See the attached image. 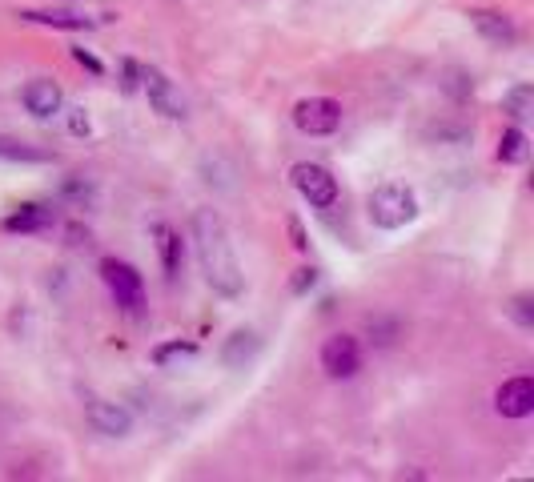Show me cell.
I'll return each instance as SVG.
<instances>
[{
    "label": "cell",
    "mask_w": 534,
    "mask_h": 482,
    "mask_svg": "<svg viewBox=\"0 0 534 482\" xmlns=\"http://www.w3.org/2000/svg\"><path fill=\"white\" fill-rule=\"evenodd\" d=\"M193 241H197V262H201L205 282L221 298H241L245 274H241L237 250H233L229 229H225V221H221L217 209H197L193 213Z\"/></svg>",
    "instance_id": "obj_1"
},
{
    "label": "cell",
    "mask_w": 534,
    "mask_h": 482,
    "mask_svg": "<svg viewBox=\"0 0 534 482\" xmlns=\"http://www.w3.org/2000/svg\"><path fill=\"white\" fill-rule=\"evenodd\" d=\"M366 209H370V221L378 229H402L406 221L418 217V201H414V193L406 185H378L370 193V205Z\"/></svg>",
    "instance_id": "obj_2"
},
{
    "label": "cell",
    "mask_w": 534,
    "mask_h": 482,
    "mask_svg": "<svg viewBox=\"0 0 534 482\" xmlns=\"http://www.w3.org/2000/svg\"><path fill=\"white\" fill-rule=\"evenodd\" d=\"M101 278H105L109 294L117 298V306H121L125 314H141V306H145V282H141V274H137L129 262L105 258V262H101Z\"/></svg>",
    "instance_id": "obj_3"
},
{
    "label": "cell",
    "mask_w": 534,
    "mask_h": 482,
    "mask_svg": "<svg viewBox=\"0 0 534 482\" xmlns=\"http://www.w3.org/2000/svg\"><path fill=\"white\" fill-rule=\"evenodd\" d=\"M294 125L306 137H330L342 125V105L330 101V97H306V101L294 105Z\"/></svg>",
    "instance_id": "obj_4"
},
{
    "label": "cell",
    "mask_w": 534,
    "mask_h": 482,
    "mask_svg": "<svg viewBox=\"0 0 534 482\" xmlns=\"http://www.w3.org/2000/svg\"><path fill=\"white\" fill-rule=\"evenodd\" d=\"M294 189L314 205V209H330L338 201V177L326 169V165H314V161H302L294 165Z\"/></svg>",
    "instance_id": "obj_5"
},
{
    "label": "cell",
    "mask_w": 534,
    "mask_h": 482,
    "mask_svg": "<svg viewBox=\"0 0 534 482\" xmlns=\"http://www.w3.org/2000/svg\"><path fill=\"white\" fill-rule=\"evenodd\" d=\"M322 370L330 378H354L362 370V346H358V338H350V334L326 338V346H322Z\"/></svg>",
    "instance_id": "obj_6"
},
{
    "label": "cell",
    "mask_w": 534,
    "mask_h": 482,
    "mask_svg": "<svg viewBox=\"0 0 534 482\" xmlns=\"http://www.w3.org/2000/svg\"><path fill=\"white\" fill-rule=\"evenodd\" d=\"M141 85H145V93H149V105H153L161 117H169V121H181V117H185V97H181V89H177L161 69H141Z\"/></svg>",
    "instance_id": "obj_7"
},
{
    "label": "cell",
    "mask_w": 534,
    "mask_h": 482,
    "mask_svg": "<svg viewBox=\"0 0 534 482\" xmlns=\"http://www.w3.org/2000/svg\"><path fill=\"white\" fill-rule=\"evenodd\" d=\"M85 414H89L93 430H97V434H105V438H125V434L133 430V414H129L121 402H109V398H89V402H85Z\"/></svg>",
    "instance_id": "obj_8"
},
{
    "label": "cell",
    "mask_w": 534,
    "mask_h": 482,
    "mask_svg": "<svg viewBox=\"0 0 534 482\" xmlns=\"http://www.w3.org/2000/svg\"><path fill=\"white\" fill-rule=\"evenodd\" d=\"M494 410H498L502 418H526V414L534 410V382H530L526 374L502 382L498 394H494Z\"/></svg>",
    "instance_id": "obj_9"
},
{
    "label": "cell",
    "mask_w": 534,
    "mask_h": 482,
    "mask_svg": "<svg viewBox=\"0 0 534 482\" xmlns=\"http://www.w3.org/2000/svg\"><path fill=\"white\" fill-rule=\"evenodd\" d=\"M21 101H25V109L33 113V117H53V113H61V105H65V93H61V85L57 81H49V77H37V81H29L25 89H21Z\"/></svg>",
    "instance_id": "obj_10"
},
{
    "label": "cell",
    "mask_w": 534,
    "mask_h": 482,
    "mask_svg": "<svg viewBox=\"0 0 534 482\" xmlns=\"http://www.w3.org/2000/svg\"><path fill=\"white\" fill-rule=\"evenodd\" d=\"M470 21H474V29L482 33V41H486V45H494V49H510V45L518 41V29H514V21H510L506 13H494V9H474V13H470Z\"/></svg>",
    "instance_id": "obj_11"
},
{
    "label": "cell",
    "mask_w": 534,
    "mask_h": 482,
    "mask_svg": "<svg viewBox=\"0 0 534 482\" xmlns=\"http://www.w3.org/2000/svg\"><path fill=\"white\" fill-rule=\"evenodd\" d=\"M153 237H157V254H161V266H165V274H169V278H177V274H181V262H185L181 233H177L173 225L157 221V225H153Z\"/></svg>",
    "instance_id": "obj_12"
},
{
    "label": "cell",
    "mask_w": 534,
    "mask_h": 482,
    "mask_svg": "<svg viewBox=\"0 0 534 482\" xmlns=\"http://www.w3.org/2000/svg\"><path fill=\"white\" fill-rule=\"evenodd\" d=\"M57 221V213L49 209V205H25L21 213H13L9 221H5V229L9 233H41V229H49Z\"/></svg>",
    "instance_id": "obj_13"
},
{
    "label": "cell",
    "mask_w": 534,
    "mask_h": 482,
    "mask_svg": "<svg viewBox=\"0 0 534 482\" xmlns=\"http://www.w3.org/2000/svg\"><path fill=\"white\" fill-rule=\"evenodd\" d=\"M197 354H201V350H197L193 342H165V346L153 350V366H161V370H181V366H193Z\"/></svg>",
    "instance_id": "obj_14"
},
{
    "label": "cell",
    "mask_w": 534,
    "mask_h": 482,
    "mask_svg": "<svg viewBox=\"0 0 534 482\" xmlns=\"http://www.w3.org/2000/svg\"><path fill=\"white\" fill-rule=\"evenodd\" d=\"M257 350H261L257 334H249V330H237V334H233V338L225 342V350H221V362L237 370V366H245V362H249V358H253Z\"/></svg>",
    "instance_id": "obj_15"
},
{
    "label": "cell",
    "mask_w": 534,
    "mask_h": 482,
    "mask_svg": "<svg viewBox=\"0 0 534 482\" xmlns=\"http://www.w3.org/2000/svg\"><path fill=\"white\" fill-rule=\"evenodd\" d=\"M21 21L29 25H53V29H69V33H81V29H93V17H81V13H21Z\"/></svg>",
    "instance_id": "obj_16"
},
{
    "label": "cell",
    "mask_w": 534,
    "mask_h": 482,
    "mask_svg": "<svg viewBox=\"0 0 534 482\" xmlns=\"http://www.w3.org/2000/svg\"><path fill=\"white\" fill-rule=\"evenodd\" d=\"M530 157V141H526V133L522 129H506L502 137H498V161H506V165H522Z\"/></svg>",
    "instance_id": "obj_17"
},
{
    "label": "cell",
    "mask_w": 534,
    "mask_h": 482,
    "mask_svg": "<svg viewBox=\"0 0 534 482\" xmlns=\"http://www.w3.org/2000/svg\"><path fill=\"white\" fill-rule=\"evenodd\" d=\"M502 113H510L514 121H526L534 113V89L530 85H514L506 97H502Z\"/></svg>",
    "instance_id": "obj_18"
},
{
    "label": "cell",
    "mask_w": 534,
    "mask_h": 482,
    "mask_svg": "<svg viewBox=\"0 0 534 482\" xmlns=\"http://www.w3.org/2000/svg\"><path fill=\"white\" fill-rule=\"evenodd\" d=\"M0 157H9V161H49L45 149H33L25 141H5V137H0Z\"/></svg>",
    "instance_id": "obj_19"
},
{
    "label": "cell",
    "mask_w": 534,
    "mask_h": 482,
    "mask_svg": "<svg viewBox=\"0 0 534 482\" xmlns=\"http://www.w3.org/2000/svg\"><path fill=\"white\" fill-rule=\"evenodd\" d=\"M69 129H73L77 137H89V129H93V125H89L85 109H73V113H69Z\"/></svg>",
    "instance_id": "obj_20"
},
{
    "label": "cell",
    "mask_w": 534,
    "mask_h": 482,
    "mask_svg": "<svg viewBox=\"0 0 534 482\" xmlns=\"http://www.w3.org/2000/svg\"><path fill=\"white\" fill-rule=\"evenodd\" d=\"M73 57H77V65H85V69H89V73H97V77H101V73H105V65H101V61H97V57H93V53H85V49H73Z\"/></svg>",
    "instance_id": "obj_21"
},
{
    "label": "cell",
    "mask_w": 534,
    "mask_h": 482,
    "mask_svg": "<svg viewBox=\"0 0 534 482\" xmlns=\"http://www.w3.org/2000/svg\"><path fill=\"white\" fill-rule=\"evenodd\" d=\"M290 237H294V250H310V241H306V229L298 217H290Z\"/></svg>",
    "instance_id": "obj_22"
},
{
    "label": "cell",
    "mask_w": 534,
    "mask_h": 482,
    "mask_svg": "<svg viewBox=\"0 0 534 482\" xmlns=\"http://www.w3.org/2000/svg\"><path fill=\"white\" fill-rule=\"evenodd\" d=\"M514 318H518L522 326H534V314H530V298H518V302H514Z\"/></svg>",
    "instance_id": "obj_23"
},
{
    "label": "cell",
    "mask_w": 534,
    "mask_h": 482,
    "mask_svg": "<svg viewBox=\"0 0 534 482\" xmlns=\"http://www.w3.org/2000/svg\"><path fill=\"white\" fill-rule=\"evenodd\" d=\"M314 282H318V274H314V270H298V278H294V290H298V294H306Z\"/></svg>",
    "instance_id": "obj_24"
}]
</instances>
